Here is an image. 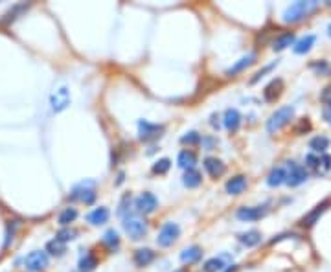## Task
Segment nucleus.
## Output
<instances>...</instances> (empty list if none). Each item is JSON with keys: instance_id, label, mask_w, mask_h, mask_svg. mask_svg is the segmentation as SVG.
I'll use <instances>...</instances> for the list:
<instances>
[{"instance_id": "1", "label": "nucleus", "mask_w": 331, "mask_h": 272, "mask_svg": "<svg viewBox=\"0 0 331 272\" xmlns=\"http://www.w3.org/2000/svg\"><path fill=\"white\" fill-rule=\"evenodd\" d=\"M294 118V107L287 105V107H280L278 111L270 114V118L267 120V131L276 132L282 127H285L287 123H291V120Z\"/></svg>"}, {"instance_id": "2", "label": "nucleus", "mask_w": 331, "mask_h": 272, "mask_svg": "<svg viewBox=\"0 0 331 272\" xmlns=\"http://www.w3.org/2000/svg\"><path fill=\"white\" fill-rule=\"evenodd\" d=\"M123 230H125V234H127L131 239L140 241V239H144V235L147 234V225L144 219H140L138 215L131 213V215L123 217Z\"/></svg>"}, {"instance_id": "3", "label": "nucleus", "mask_w": 331, "mask_h": 272, "mask_svg": "<svg viewBox=\"0 0 331 272\" xmlns=\"http://www.w3.org/2000/svg\"><path fill=\"white\" fill-rule=\"evenodd\" d=\"M50 105H52L53 113H61V111H65L70 105V90H68V87L65 83L57 85L56 89L52 90V94H50Z\"/></svg>"}, {"instance_id": "4", "label": "nucleus", "mask_w": 331, "mask_h": 272, "mask_svg": "<svg viewBox=\"0 0 331 272\" xmlns=\"http://www.w3.org/2000/svg\"><path fill=\"white\" fill-rule=\"evenodd\" d=\"M317 6V2H294L284 11V20L285 22H298L302 20L309 11Z\"/></svg>"}, {"instance_id": "5", "label": "nucleus", "mask_w": 331, "mask_h": 272, "mask_svg": "<svg viewBox=\"0 0 331 272\" xmlns=\"http://www.w3.org/2000/svg\"><path fill=\"white\" fill-rule=\"evenodd\" d=\"M285 171H287V180H285V184H289L291 188L300 186V184H304L308 180V169L304 168V166L296 164L294 160H289L287 166H285Z\"/></svg>"}, {"instance_id": "6", "label": "nucleus", "mask_w": 331, "mask_h": 272, "mask_svg": "<svg viewBox=\"0 0 331 272\" xmlns=\"http://www.w3.org/2000/svg\"><path fill=\"white\" fill-rule=\"evenodd\" d=\"M179 235H180V226L177 223H166L160 228V232H158L156 243H158V247L168 249V247H171V244L179 239Z\"/></svg>"}, {"instance_id": "7", "label": "nucleus", "mask_w": 331, "mask_h": 272, "mask_svg": "<svg viewBox=\"0 0 331 272\" xmlns=\"http://www.w3.org/2000/svg\"><path fill=\"white\" fill-rule=\"evenodd\" d=\"M24 267L30 272H41L48 267V254L44 250H33L24 259Z\"/></svg>"}, {"instance_id": "8", "label": "nucleus", "mask_w": 331, "mask_h": 272, "mask_svg": "<svg viewBox=\"0 0 331 272\" xmlns=\"http://www.w3.org/2000/svg\"><path fill=\"white\" fill-rule=\"evenodd\" d=\"M164 132V125H158V123H151L147 120H140L138 122V138L144 142L153 140V138H158Z\"/></svg>"}, {"instance_id": "9", "label": "nucleus", "mask_w": 331, "mask_h": 272, "mask_svg": "<svg viewBox=\"0 0 331 272\" xmlns=\"http://www.w3.org/2000/svg\"><path fill=\"white\" fill-rule=\"evenodd\" d=\"M70 199H79L85 204H92L96 201V192H94V182H81L76 188L72 189Z\"/></svg>"}, {"instance_id": "10", "label": "nucleus", "mask_w": 331, "mask_h": 272, "mask_svg": "<svg viewBox=\"0 0 331 272\" xmlns=\"http://www.w3.org/2000/svg\"><path fill=\"white\" fill-rule=\"evenodd\" d=\"M267 215V208L265 206H243L237 210L236 217L243 223H252V221H260L261 217Z\"/></svg>"}, {"instance_id": "11", "label": "nucleus", "mask_w": 331, "mask_h": 272, "mask_svg": "<svg viewBox=\"0 0 331 272\" xmlns=\"http://www.w3.org/2000/svg\"><path fill=\"white\" fill-rule=\"evenodd\" d=\"M136 208L140 213H153V211L158 208V199H156L151 192H144L142 195L136 199Z\"/></svg>"}, {"instance_id": "12", "label": "nucleus", "mask_w": 331, "mask_h": 272, "mask_svg": "<svg viewBox=\"0 0 331 272\" xmlns=\"http://www.w3.org/2000/svg\"><path fill=\"white\" fill-rule=\"evenodd\" d=\"M225 189H227L228 195H241L246 189V177L236 175V177L228 178V182L225 184Z\"/></svg>"}, {"instance_id": "13", "label": "nucleus", "mask_w": 331, "mask_h": 272, "mask_svg": "<svg viewBox=\"0 0 331 272\" xmlns=\"http://www.w3.org/2000/svg\"><path fill=\"white\" fill-rule=\"evenodd\" d=\"M204 169L208 171V175L212 178H219L225 175V171H227V166L223 164L219 158H212V156H208V158H204Z\"/></svg>"}, {"instance_id": "14", "label": "nucleus", "mask_w": 331, "mask_h": 272, "mask_svg": "<svg viewBox=\"0 0 331 272\" xmlns=\"http://www.w3.org/2000/svg\"><path fill=\"white\" fill-rule=\"evenodd\" d=\"M201 258H203V249L197 247V244H191V247H188V249H184L180 252V261L184 263V265L197 263Z\"/></svg>"}, {"instance_id": "15", "label": "nucleus", "mask_w": 331, "mask_h": 272, "mask_svg": "<svg viewBox=\"0 0 331 272\" xmlns=\"http://www.w3.org/2000/svg\"><path fill=\"white\" fill-rule=\"evenodd\" d=\"M153 259H155V252H153L151 249H138V250H134V256H132L134 265L140 268L147 267L149 263H153Z\"/></svg>"}, {"instance_id": "16", "label": "nucleus", "mask_w": 331, "mask_h": 272, "mask_svg": "<svg viewBox=\"0 0 331 272\" xmlns=\"http://www.w3.org/2000/svg\"><path fill=\"white\" fill-rule=\"evenodd\" d=\"M241 125V114L237 108H227L225 113V127H227L230 132H236Z\"/></svg>"}, {"instance_id": "17", "label": "nucleus", "mask_w": 331, "mask_h": 272, "mask_svg": "<svg viewBox=\"0 0 331 272\" xmlns=\"http://www.w3.org/2000/svg\"><path fill=\"white\" fill-rule=\"evenodd\" d=\"M282 90H284V81L282 79H272L263 90V98L267 101H276V98H280L282 94Z\"/></svg>"}, {"instance_id": "18", "label": "nucleus", "mask_w": 331, "mask_h": 272, "mask_svg": "<svg viewBox=\"0 0 331 272\" xmlns=\"http://www.w3.org/2000/svg\"><path fill=\"white\" fill-rule=\"evenodd\" d=\"M87 221H89L90 225H94V226L105 225V223L109 221V208H105V206L94 208V210L87 215Z\"/></svg>"}, {"instance_id": "19", "label": "nucleus", "mask_w": 331, "mask_h": 272, "mask_svg": "<svg viewBox=\"0 0 331 272\" xmlns=\"http://www.w3.org/2000/svg\"><path fill=\"white\" fill-rule=\"evenodd\" d=\"M285 180H287V171H285V168H282V166L270 169L269 177H267V184H269L270 188L282 186V184H285Z\"/></svg>"}, {"instance_id": "20", "label": "nucleus", "mask_w": 331, "mask_h": 272, "mask_svg": "<svg viewBox=\"0 0 331 272\" xmlns=\"http://www.w3.org/2000/svg\"><path fill=\"white\" fill-rule=\"evenodd\" d=\"M254 63H256V56H254V53H249V56L241 57L237 63H234V65H232L230 68L227 70V75H230V77H232V75L239 74V72H243L245 68H249L251 65H254Z\"/></svg>"}, {"instance_id": "21", "label": "nucleus", "mask_w": 331, "mask_h": 272, "mask_svg": "<svg viewBox=\"0 0 331 272\" xmlns=\"http://www.w3.org/2000/svg\"><path fill=\"white\" fill-rule=\"evenodd\" d=\"M329 204H331V201H324V202H320L318 206H315V210L309 211L308 215H306V217L302 219V225H304V226H313V225H315V223L318 221V217H320L322 213H324V211L327 210V206H329Z\"/></svg>"}, {"instance_id": "22", "label": "nucleus", "mask_w": 331, "mask_h": 272, "mask_svg": "<svg viewBox=\"0 0 331 272\" xmlns=\"http://www.w3.org/2000/svg\"><path fill=\"white\" fill-rule=\"evenodd\" d=\"M294 44V33L293 32H285V33H280L278 37L274 39L272 42V50L274 52H280V50H285L287 46Z\"/></svg>"}, {"instance_id": "23", "label": "nucleus", "mask_w": 331, "mask_h": 272, "mask_svg": "<svg viewBox=\"0 0 331 272\" xmlns=\"http://www.w3.org/2000/svg\"><path fill=\"white\" fill-rule=\"evenodd\" d=\"M179 166L182 169H194V166L197 164V155H195L194 151L189 149H184L179 153V158H177Z\"/></svg>"}, {"instance_id": "24", "label": "nucleus", "mask_w": 331, "mask_h": 272, "mask_svg": "<svg viewBox=\"0 0 331 272\" xmlns=\"http://www.w3.org/2000/svg\"><path fill=\"white\" fill-rule=\"evenodd\" d=\"M182 182H184L186 188H197L203 182V175L199 173L197 169H186L184 177H182Z\"/></svg>"}, {"instance_id": "25", "label": "nucleus", "mask_w": 331, "mask_h": 272, "mask_svg": "<svg viewBox=\"0 0 331 272\" xmlns=\"http://www.w3.org/2000/svg\"><path fill=\"white\" fill-rule=\"evenodd\" d=\"M309 147L313 149V153L324 155L326 149L329 147V138H327V136H315V138L309 140Z\"/></svg>"}, {"instance_id": "26", "label": "nucleus", "mask_w": 331, "mask_h": 272, "mask_svg": "<svg viewBox=\"0 0 331 272\" xmlns=\"http://www.w3.org/2000/svg\"><path fill=\"white\" fill-rule=\"evenodd\" d=\"M315 41H317L315 35H306V37H302L300 41L294 42V53L302 56V53L309 52V50L313 48V44H315Z\"/></svg>"}, {"instance_id": "27", "label": "nucleus", "mask_w": 331, "mask_h": 272, "mask_svg": "<svg viewBox=\"0 0 331 272\" xmlns=\"http://www.w3.org/2000/svg\"><path fill=\"white\" fill-rule=\"evenodd\" d=\"M239 241H241L245 247H256V244L261 241V234L258 230H249L239 234Z\"/></svg>"}, {"instance_id": "28", "label": "nucleus", "mask_w": 331, "mask_h": 272, "mask_svg": "<svg viewBox=\"0 0 331 272\" xmlns=\"http://www.w3.org/2000/svg\"><path fill=\"white\" fill-rule=\"evenodd\" d=\"M76 217H77V210H76V208L68 206V208H65L61 213H59V219H57V223H59L61 226H68L70 223H74V221H76Z\"/></svg>"}, {"instance_id": "29", "label": "nucleus", "mask_w": 331, "mask_h": 272, "mask_svg": "<svg viewBox=\"0 0 331 272\" xmlns=\"http://www.w3.org/2000/svg\"><path fill=\"white\" fill-rule=\"evenodd\" d=\"M103 244L107 247L109 250H114V249H118V244H120V235H118V232L116 230H107L103 234Z\"/></svg>"}, {"instance_id": "30", "label": "nucleus", "mask_w": 331, "mask_h": 272, "mask_svg": "<svg viewBox=\"0 0 331 272\" xmlns=\"http://www.w3.org/2000/svg\"><path fill=\"white\" fill-rule=\"evenodd\" d=\"M96 265H98V259H96V256H92V254H87L85 258H81V261H79V270L90 272V270H94Z\"/></svg>"}, {"instance_id": "31", "label": "nucleus", "mask_w": 331, "mask_h": 272, "mask_svg": "<svg viewBox=\"0 0 331 272\" xmlns=\"http://www.w3.org/2000/svg\"><path fill=\"white\" fill-rule=\"evenodd\" d=\"M170 168H171V160L170 158H160V160H156L155 164H153V173L155 175H164V173H168L170 171Z\"/></svg>"}, {"instance_id": "32", "label": "nucleus", "mask_w": 331, "mask_h": 272, "mask_svg": "<svg viewBox=\"0 0 331 272\" xmlns=\"http://www.w3.org/2000/svg\"><path fill=\"white\" fill-rule=\"evenodd\" d=\"M223 267H225V263H223L221 258H212L208 261L204 263V272H221Z\"/></svg>"}, {"instance_id": "33", "label": "nucleus", "mask_w": 331, "mask_h": 272, "mask_svg": "<svg viewBox=\"0 0 331 272\" xmlns=\"http://www.w3.org/2000/svg\"><path fill=\"white\" fill-rule=\"evenodd\" d=\"M46 250L52 254V256H63V254H65V243H61L59 239H53L46 244Z\"/></svg>"}, {"instance_id": "34", "label": "nucleus", "mask_w": 331, "mask_h": 272, "mask_svg": "<svg viewBox=\"0 0 331 272\" xmlns=\"http://www.w3.org/2000/svg\"><path fill=\"white\" fill-rule=\"evenodd\" d=\"M306 166H308L309 169H313V171L320 173V155H317V153H309V155L306 156Z\"/></svg>"}, {"instance_id": "35", "label": "nucleus", "mask_w": 331, "mask_h": 272, "mask_svg": "<svg viewBox=\"0 0 331 272\" xmlns=\"http://www.w3.org/2000/svg\"><path fill=\"white\" fill-rule=\"evenodd\" d=\"M76 235H77V230H74V228H63V230L57 232L56 239H59L61 243H66V241L76 239Z\"/></svg>"}, {"instance_id": "36", "label": "nucleus", "mask_w": 331, "mask_h": 272, "mask_svg": "<svg viewBox=\"0 0 331 272\" xmlns=\"http://www.w3.org/2000/svg\"><path fill=\"white\" fill-rule=\"evenodd\" d=\"M180 142H182V144H189V146H194V144H201V134H199V132H195V131H189V132H186L182 138H180Z\"/></svg>"}, {"instance_id": "37", "label": "nucleus", "mask_w": 331, "mask_h": 272, "mask_svg": "<svg viewBox=\"0 0 331 272\" xmlns=\"http://www.w3.org/2000/svg\"><path fill=\"white\" fill-rule=\"evenodd\" d=\"M331 169V156L329 155H320V173H326Z\"/></svg>"}, {"instance_id": "38", "label": "nucleus", "mask_w": 331, "mask_h": 272, "mask_svg": "<svg viewBox=\"0 0 331 272\" xmlns=\"http://www.w3.org/2000/svg\"><path fill=\"white\" fill-rule=\"evenodd\" d=\"M309 129H311V123H309L308 118H304L302 122H300L296 127H294V132H296V134H304V132L309 131Z\"/></svg>"}, {"instance_id": "39", "label": "nucleus", "mask_w": 331, "mask_h": 272, "mask_svg": "<svg viewBox=\"0 0 331 272\" xmlns=\"http://www.w3.org/2000/svg\"><path fill=\"white\" fill-rule=\"evenodd\" d=\"M274 65H276V63H272V65H269V66H265V68H261L260 72H256L254 77H252V79H251V83H256V81H260L261 77H263V75L267 74V72H270V70H272V68H274Z\"/></svg>"}, {"instance_id": "40", "label": "nucleus", "mask_w": 331, "mask_h": 272, "mask_svg": "<svg viewBox=\"0 0 331 272\" xmlns=\"http://www.w3.org/2000/svg\"><path fill=\"white\" fill-rule=\"evenodd\" d=\"M324 118H326V122L331 125V108H327V107L324 108Z\"/></svg>"}, {"instance_id": "41", "label": "nucleus", "mask_w": 331, "mask_h": 272, "mask_svg": "<svg viewBox=\"0 0 331 272\" xmlns=\"http://www.w3.org/2000/svg\"><path fill=\"white\" fill-rule=\"evenodd\" d=\"M327 35L331 37V22H329V26H327Z\"/></svg>"}, {"instance_id": "42", "label": "nucleus", "mask_w": 331, "mask_h": 272, "mask_svg": "<svg viewBox=\"0 0 331 272\" xmlns=\"http://www.w3.org/2000/svg\"><path fill=\"white\" fill-rule=\"evenodd\" d=\"M173 272H188L186 268H179V270H173Z\"/></svg>"}]
</instances>
